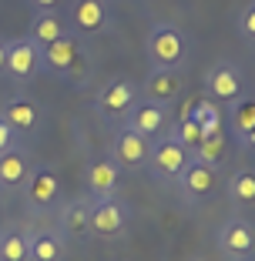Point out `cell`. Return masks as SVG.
I'll use <instances>...</instances> for the list:
<instances>
[{
	"instance_id": "cell-1",
	"label": "cell",
	"mask_w": 255,
	"mask_h": 261,
	"mask_svg": "<svg viewBox=\"0 0 255 261\" xmlns=\"http://www.w3.org/2000/svg\"><path fill=\"white\" fill-rule=\"evenodd\" d=\"M148 64L155 70H181L192 57V40L178 23H155L145 40Z\"/></svg>"
},
{
	"instance_id": "cell-2",
	"label": "cell",
	"mask_w": 255,
	"mask_h": 261,
	"mask_svg": "<svg viewBox=\"0 0 255 261\" xmlns=\"http://www.w3.org/2000/svg\"><path fill=\"white\" fill-rule=\"evenodd\" d=\"M192 161V151H188L175 134H161V138L151 141V154H148V171L161 181H178L181 171Z\"/></svg>"
},
{
	"instance_id": "cell-3",
	"label": "cell",
	"mask_w": 255,
	"mask_h": 261,
	"mask_svg": "<svg viewBox=\"0 0 255 261\" xmlns=\"http://www.w3.org/2000/svg\"><path fill=\"white\" fill-rule=\"evenodd\" d=\"M215 245L225 261H252L255 258V224L245 218H225L215 234Z\"/></svg>"
},
{
	"instance_id": "cell-4",
	"label": "cell",
	"mask_w": 255,
	"mask_h": 261,
	"mask_svg": "<svg viewBox=\"0 0 255 261\" xmlns=\"http://www.w3.org/2000/svg\"><path fill=\"white\" fill-rule=\"evenodd\" d=\"M134 104H138V84L128 81V77H111L98 91V100H94V108L104 121H124Z\"/></svg>"
},
{
	"instance_id": "cell-5",
	"label": "cell",
	"mask_w": 255,
	"mask_h": 261,
	"mask_svg": "<svg viewBox=\"0 0 255 261\" xmlns=\"http://www.w3.org/2000/svg\"><path fill=\"white\" fill-rule=\"evenodd\" d=\"M205 97H212L215 104H235L239 97H245V74L239 64L218 61L205 74Z\"/></svg>"
},
{
	"instance_id": "cell-6",
	"label": "cell",
	"mask_w": 255,
	"mask_h": 261,
	"mask_svg": "<svg viewBox=\"0 0 255 261\" xmlns=\"http://www.w3.org/2000/svg\"><path fill=\"white\" fill-rule=\"evenodd\" d=\"M128 221H131V207L118 198H98L87 204V224H91V234H98V238L121 234Z\"/></svg>"
},
{
	"instance_id": "cell-7",
	"label": "cell",
	"mask_w": 255,
	"mask_h": 261,
	"mask_svg": "<svg viewBox=\"0 0 255 261\" xmlns=\"http://www.w3.org/2000/svg\"><path fill=\"white\" fill-rule=\"evenodd\" d=\"M44 47H37L31 37H20V40H7V67L4 74L17 84H27L44 70V57H40Z\"/></svg>"
},
{
	"instance_id": "cell-8",
	"label": "cell",
	"mask_w": 255,
	"mask_h": 261,
	"mask_svg": "<svg viewBox=\"0 0 255 261\" xmlns=\"http://www.w3.org/2000/svg\"><path fill=\"white\" fill-rule=\"evenodd\" d=\"M148 154H151V141L141 138L138 130L124 127L114 134V141H111V161L118 164V171H141L148 168Z\"/></svg>"
},
{
	"instance_id": "cell-9",
	"label": "cell",
	"mask_w": 255,
	"mask_h": 261,
	"mask_svg": "<svg viewBox=\"0 0 255 261\" xmlns=\"http://www.w3.org/2000/svg\"><path fill=\"white\" fill-rule=\"evenodd\" d=\"M168 121H171V114H168L165 104L138 100V104L128 111V117H124V127H131V130H138L141 138L155 141V138H161V134H168Z\"/></svg>"
},
{
	"instance_id": "cell-10",
	"label": "cell",
	"mask_w": 255,
	"mask_h": 261,
	"mask_svg": "<svg viewBox=\"0 0 255 261\" xmlns=\"http://www.w3.org/2000/svg\"><path fill=\"white\" fill-rule=\"evenodd\" d=\"M57 194H61V177H57V171L51 164H40V168H34L31 174L24 177V198L37 211L51 207L57 201Z\"/></svg>"
},
{
	"instance_id": "cell-11",
	"label": "cell",
	"mask_w": 255,
	"mask_h": 261,
	"mask_svg": "<svg viewBox=\"0 0 255 261\" xmlns=\"http://www.w3.org/2000/svg\"><path fill=\"white\" fill-rule=\"evenodd\" d=\"M67 23L74 34H104L111 23L108 4L104 0H74L71 14H67Z\"/></svg>"
},
{
	"instance_id": "cell-12",
	"label": "cell",
	"mask_w": 255,
	"mask_h": 261,
	"mask_svg": "<svg viewBox=\"0 0 255 261\" xmlns=\"http://www.w3.org/2000/svg\"><path fill=\"white\" fill-rule=\"evenodd\" d=\"M178 188H181V194H185L188 201H205L218 191V171L192 158L188 168L181 171V177H178Z\"/></svg>"
},
{
	"instance_id": "cell-13",
	"label": "cell",
	"mask_w": 255,
	"mask_h": 261,
	"mask_svg": "<svg viewBox=\"0 0 255 261\" xmlns=\"http://www.w3.org/2000/svg\"><path fill=\"white\" fill-rule=\"evenodd\" d=\"M84 185H87L91 201L114 198L118 185H121V171H118V164L111 161V158H94V161L87 164V171H84Z\"/></svg>"
},
{
	"instance_id": "cell-14",
	"label": "cell",
	"mask_w": 255,
	"mask_h": 261,
	"mask_svg": "<svg viewBox=\"0 0 255 261\" xmlns=\"http://www.w3.org/2000/svg\"><path fill=\"white\" fill-rule=\"evenodd\" d=\"M84 54L78 44V37L74 34H64V37H57L54 44H47L44 50H40V57H44V70H51L54 77H67V70L74 67V61Z\"/></svg>"
},
{
	"instance_id": "cell-15",
	"label": "cell",
	"mask_w": 255,
	"mask_h": 261,
	"mask_svg": "<svg viewBox=\"0 0 255 261\" xmlns=\"http://www.w3.org/2000/svg\"><path fill=\"white\" fill-rule=\"evenodd\" d=\"M141 91H145V100L168 108L171 100L181 94V70H155L151 67V74L145 77V87Z\"/></svg>"
},
{
	"instance_id": "cell-16",
	"label": "cell",
	"mask_w": 255,
	"mask_h": 261,
	"mask_svg": "<svg viewBox=\"0 0 255 261\" xmlns=\"http://www.w3.org/2000/svg\"><path fill=\"white\" fill-rule=\"evenodd\" d=\"M0 117H4L17 134H31L40 124V111L31 97H10L7 104H4V111H0Z\"/></svg>"
},
{
	"instance_id": "cell-17",
	"label": "cell",
	"mask_w": 255,
	"mask_h": 261,
	"mask_svg": "<svg viewBox=\"0 0 255 261\" xmlns=\"http://www.w3.org/2000/svg\"><path fill=\"white\" fill-rule=\"evenodd\" d=\"M188 114H192V121L198 124V130L208 138V134H218V130L225 127V114H222V104H215L212 97H198L188 104Z\"/></svg>"
},
{
	"instance_id": "cell-18",
	"label": "cell",
	"mask_w": 255,
	"mask_h": 261,
	"mask_svg": "<svg viewBox=\"0 0 255 261\" xmlns=\"http://www.w3.org/2000/svg\"><path fill=\"white\" fill-rule=\"evenodd\" d=\"M64 34H71V31H67V23H64L54 10H40V14H34V20H31V40L37 47L54 44V40L64 37Z\"/></svg>"
},
{
	"instance_id": "cell-19",
	"label": "cell",
	"mask_w": 255,
	"mask_h": 261,
	"mask_svg": "<svg viewBox=\"0 0 255 261\" xmlns=\"http://www.w3.org/2000/svg\"><path fill=\"white\" fill-rule=\"evenodd\" d=\"M31 174V158L27 151H10L0 154V188H14V185H24V177Z\"/></svg>"
},
{
	"instance_id": "cell-20",
	"label": "cell",
	"mask_w": 255,
	"mask_h": 261,
	"mask_svg": "<svg viewBox=\"0 0 255 261\" xmlns=\"http://www.w3.org/2000/svg\"><path fill=\"white\" fill-rule=\"evenodd\" d=\"M64 258V238L57 231H34L31 234V258L27 261H61Z\"/></svg>"
},
{
	"instance_id": "cell-21",
	"label": "cell",
	"mask_w": 255,
	"mask_h": 261,
	"mask_svg": "<svg viewBox=\"0 0 255 261\" xmlns=\"http://www.w3.org/2000/svg\"><path fill=\"white\" fill-rule=\"evenodd\" d=\"M228 201L235 207H252L255 204V171H248V168L235 171L232 181H228Z\"/></svg>"
},
{
	"instance_id": "cell-22",
	"label": "cell",
	"mask_w": 255,
	"mask_h": 261,
	"mask_svg": "<svg viewBox=\"0 0 255 261\" xmlns=\"http://www.w3.org/2000/svg\"><path fill=\"white\" fill-rule=\"evenodd\" d=\"M61 228L71 238H87L91 234V224H87V201H71L61 211Z\"/></svg>"
},
{
	"instance_id": "cell-23",
	"label": "cell",
	"mask_w": 255,
	"mask_h": 261,
	"mask_svg": "<svg viewBox=\"0 0 255 261\" xmlns=\"http://www.w3.org/2000/svg\"><path fill=\"white\" fill-rule=\"evenodd\" d=\"M31 258V234L27 231H4L0 234V261H27Z\"/></svg>"
},
{
	"instance_id": "cell-24",
	"label": "cell",
	"mask_w": 255,
	"mask_h": 261,
	"mask_svg": "<svg viewBox=\"0 0 255 261\" xmlns=\"http://www.w3.org/2000/svg\"><path fill=\"white\" fill-rule=\"evenodd\" d=\"M225 147H228V138H225V130H218V134H208V138H201V144L195 147V161L208 164V168H218L225 158Z\"/></svg>"
},
{
	"instance_id": "cell-25",
	"label": "cell",
	"mask_w": 255,
	"mask_h": 261,
	"mask_svg": "<svg viewBox=\"0 0 255 261\" xmlns=\"http://www.w3.org/2000/svg\"><path fill=\"white\" fill-rule=\"evenodd\" d=\"M255 127V97H239L232 104V138L242 141Z\"/></svg>"
},
{
	"instance_id": "cell-26",
	"label": "cell",
	"mask_w": 255,
	"mask_h": 261,
	"mask_svg": "<svg viewBox=\"0 0 255 261\" xmlns=\"http://www.w3.org/2000/svg\"><path fill=\"white\" fill-rule=\"evenodd\" d=\"M175 138H178L181 144L188 147V151L195 154V147L201 144V138H205V134L198 130V124H195V121H192V114L185 111V114H181V121H178V127H175Z\"/></svg>"
},
{
	"instance_id": "cell-27",
	"label": "cell",
	"mask_w": 255,
	"mask_h": 261,
	"mask_svg": "<svg viewBox=\"0 0 255 261\" xmlns=\"http://www.w3.org/2000/svg\"><path fill=\"white\" fill-rule=\"evenodd\" d=\"M239 34L248 40V44H255V0L239 14Z\"/></svg>"
},
{
	"instance_id": "cell-28",
	"label": "cell",
	"mask_w": 255,
	"mask_h": 261,
	"mask_svg": "<svg viewBox=\"0 0 255 261\" xmlns=\"http://www.w3.org/2000/svg\"><path fill=\"white\" fill-rule=\"evenodd\" d=\"M17 138H20V134H17V130L10 127V124L4 121V117H0V154H4V151H10V147L17 144Z\"/></svg>"
},
{
	"instance_id": "cell-29",
	"label": "cell",
	"mask_w": 255,
	"mask_h": 261,
	"mask_svg": "<svg viewBox=\"0 0 255 261\" xmlns=\"http://www.w3.org/2000/svg\"><path fill=\"white\" fill-rule=\"evenodd\" d=\"M84 77H87V57L81 54L78 61H74V67L67 70V81H84Z\"/></svg>"
},
{
	"instance_id": "cell-30",
	"label": "cell",
	"mask_w": 255,
	"mask_h": 261,
	"mask_svg": "<svg viewBox=\"0 0 255 261\" xmlns=\"http://www.w3.org/2000/svg\"><path fill=\"white\" fill-rule=\"evenodd\" d=\"M34 7H37V14L40 10H54V7H61V0H31Z\"/></svg>"
},
{
	"instance_id": "cell-31",
	"label": "cell",
	"mask_w": 255,
	"mask_h": 261,
	"mask_svg": "<svg viewBox=\"0 0 255 261\" xmlns=\"http://www.w3.org/2000/svg\"><path fill=\"white\" fill-rule=\"evenodd\" d=\"M239 144H242V147H248V151H255V127L248 130V134H245V138L239 141Z\"/></svg>"
},
{
	"instance_id": "cell-32",
	"label": "cell",
	"mask_w": 255,
	"mask_h": 261,
	"mask_svg": "<svg viewBox=\"0 0 255 261\" xmlns=\"http://www.w3.org/2000/svg\"><path fill=\"white\" fill-rule=\"evenodd\" d=\"M4 67H7V40L0 37V74H4Z\"/></svg>"
},
{
	"instance_id": "cell-33",
	"label": "cell",
	"mask_w": 255,
	"mask_h": 261,
	"mask_svg": "<svg viewBox=\"0 0 255 261\" xmlns=\"http://www.w3.org/2000/svg\"><path fill=\"white\" fill-rule=\"evenodd\" d=\"M104 4H108V0H104Z\"/></svg>"
}]
</instances>
